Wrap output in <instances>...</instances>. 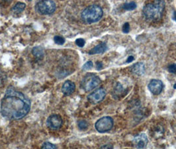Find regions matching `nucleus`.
<instances>
[{
  "mask_svg": "<svg viewBox=\"0 0 176 149\" xmlns=\"http://www.w3.org/2000/svg\"><path fill=\"white\" fill-rule=\"evenodd\" d=\"M168 70L169 72H171V73L176 72V64L169 65L168 66Z\"/></svg>",
  "mask_w": 176,
  "mask_h": 149,
  "instance_id": "nucleus-23",
  "label": "nucleus"
},
{
  "mask_svg": "<svg viewBox=\"0 0 176 149\" xmlns=\"http://www.w3.org/2000/svg\"><path fill=\"white\" fill-rule=\"evenodd\" d=\"M166 3L164 1L158 0L152 3H147L143 8V15L148 21H159L163 15Z\"/></svg>",
  "mask_w": 176,
  "mask_h": 149,
  "instance_id": "nucleus-2",
  "label": "nucleus"
},
{
  "mask_svg": "<svg viewBox=\"0 0 176 149\" xmlns=\"http://www.w3.org/2000/svg\"><path fill=\"white\" fill-rule=\"evenodd\" d=\"M173 19L176 22V12H174V14H173Z\"/></svg>",
  "mask_w": 176,
  "mask_h": 149,
  "instance_id": "nucleus-27",
  "label": "nucleus"
},
{
  "mask_svg": "<svg viewBox=\"0 0 176 149\" xmlns=\"http://www.w3.org/2000/svg\"><path fill=\"white\" fill-rule=\"evenodd\" d=\"M130 31V25L129 23H125L123 26V32L125 33H128Z\"/></svg>",
  "mask_w": 176,
  "mask_h": 149,
  "instance_id": "nucleus-21",
  "label": "nucleus"
},
{
  "mask_svg": "<svg viewBox=\"0 0 176 149\" xmlns=\"http://www.w3.org/2000/svg\"><path fill=\"white\" fill-rule=\"evenodd\" d=\"M85 41L83 38H78L76 41V44L78 45L79 47H83L85 45Z\"/></svg>",
  "mask_w": 176,
  "mask_h": 149,
  "instance_id": "nucleus-20",
  "label": "nucleus"
},
{
  "mask_svg": "<svg viewBox=\"0 0 176 149\" xmlns=\"http://www.w3.org/2000/svg\"><path fill=\"white\" fill-rule=\"evenodd\" d=\"M93 67V62L91 61L87 62L83 66V68L84 70H90Z\"/></svg>",
  "mask_w": 176,
  "mask_h": 149,
  "instance_id": "nucleus-22",
  "label": "nucleus"
},
{
  "mask_svg": "<svg viewBox=\"0 0 176 149\" xmlns=\"http://www.w3.org/2000/svg\"><path fill=\"white\" fill-rule=\"evenodd\" d=\"M32 54L37 58H41L44 56V54H45V51H44V49L41 47H37L33 48L32 51Z\"/></svg>",
  "mask_w": 176,
  "mask_h": 149,
  "instance_id": "nucleus-14",
  "label": "nucleus"
},
{
  "mask_svg": "<svg viewBox=\"0 0 176 149\" xmlns=\"http://www.w3.org/2000/svg\"><path fill=\"white\" fill-rule=\"evenodd\" d=\"M103 15V9L100 6L97 5H91L82 12L81 17L84 23L91 24L100 21Z\"/></svg>",
  "mask_w": 176,
  "mask_h": 149,
  "instance_id": "nucleus-3",
  "label": "nucleus"
},
{
  "mask_svg": "<svg viewBox=\"0 0 176 149\" xmlns=\"http://www.w3.org/2000/svg\"><path fill=\"white\" fill-rule=\"evenodd\" d=\"M148 137L144 133H140L134 137L133 140V145L139 149H142L146 147L148 144Z\"/></svg>",
  "mask_w": 176,
  "mask_h": 149,
  "instance_id": "nucleus-10",
  "label": "nucleus"
},
{
  "mask_svg": "<svg viewBox=\"0 0 176 149\" xmlns=\"http://www.w3.org/2000/svg\"><path fill=\"white\" fill-rule=\"evenodd\" d=\"M107 50V47L105 42L100 43L99 45L93 47L89 51L90 54H103Z\"/></svg>",
  "mask_w": 176,
  "mask_h": 149,
  "instance_id": "nucleus-12",
  "label": "nucleus"
},
{
  "mask_svg": "<svg viewBox=\"0 0 176 149\" xmlns=\"http://www.w3.org/2000/svg\"><path fill=\"white\" fill-rule=\"evenodd\" d=\"M96 64H97V69L98 70H100L102 68V67H103V64H102V62H97Z\"/></svg>",
  "mask_w": 176,
  "mask_h": 149,
  "instance_id": "nucleus-25",
  "label": "nucleus"
},
{
  "mask_svg": "<svg viewBox=\"0 0 176 149\" xmlns=\"http://www.w3.org/2000/svg\"><path fill=\"white\" fill-rule=\"evenodd\" d=\"M76 89V85L73 82L70 80L66 81L62 87V92L65 96L72 94Z\"/></svg>",
  "mask_w": 176,
  "mask_h": 149,
  "instance_id": "nucleus-11",
  "label": "nucleus"
},
{
  "mask_svg": "<svg viewBox=\"0 0 176 149\" xmlns=\"http://www.w3.org/2000/svg\"><path fill=\"white\" fill-rule=\"evenodd\" d=\"M95 127L96 130L101 133L109 131L113 127V120L110 117H103L97 121Z\"/></svg>",
  "mask_w": 176,
  "mask_h": 149,
  "instance_id": "nucleus-6",
  "label": "nucleus"
},
{
  "mask_svg": "<svg viewBox=\"0 0 176 149\" xmlns=\"http://www.w3.org/2000/svg\"><path fill=\"white\" fill-rule=\"evenodd\" d=\"M41 149H57L56 146L51 142H46L42 145Z\"/></svg>",
  "mask_w": 176,
  "mask_h": 149,
  "instance_id": "nucleus-17",
  "label": "nucleus"
},
{
  "mask_svg": "<svg viewBox=\"0 0 176 149\" xmlns=\"http://www.w3.org/2000/svg\"><path fill=\"white\" fill-rule=\"evenodd\" d=\"M134 60V57H133V56H130L129 58H128V59H127V60H126V63H130V62H133Z\"/></svg>",
  "mask_w": 176,
  "mask_h": 149,
  "instance_id": "nucleus-26",
  "label": "nucleus"
},
{
  "mask_svg": "<svg viewBox=\"0 0 176 149\" xmlns=\"http://www.w3.org/2000/svg\"><path fill=\"white\" fill-rule=\"evenodd\" d=\"M105 90H104L103 88L101 87L91 93L90 94L87 96V99L91 103L97 104L102 102L103 99H105Z\"/></svg>",
  "mask_w": 176,
  "mask_h": 149,
  "instance_id": "nucleus-7",
  "label": "nucleus"
},
{
  "mask_svg": "<svg viewBox=\"0 0 176 149\" xmlns=\"http://www.w3.org/2000/svg\"><path fill=\"white\" fill-rule=\"evenodd\" d=\"M36 10L41 15H51L56 9V5L53 1H40L36 4Z\"/></svg>",
  "mask_w": 176,
  "mask_h": 149,
  "instance_id": "nucleus-5",
  "label": "nucleus"
},
{
  "mask_svg": "<svg viewBox=\"0 0 176 149\" xmlns=\"http://www.w3.org/2000/svg\"><path fill=\"white\" fill-rule=\"evenodd\" d=\"M31 102L23 93L9 88L1 103V113L9 119L19 120L23 118L30 111Z\"/></svg>",
  "mask_w": 176,
  "mask_h": 149,
  "instance_id": "nucleus-1",
  "label": "nucleus"
},
{
  "mask_svg": "<svg viewBox=\"0 0 176 149\" xmlns=\"http://www.w3.org/2000/svg\"><path fill=\"white\" fill-rule=\"evenodd\" d=\"M131 71H132V72L136 75L142 76L143 74L144 73V71H145L144 64L142 62L136 63L133 66H132Z\"/></svg>",
  "mask_w": 176,
  "mask_h": 149,
  "instance_id": "nucleus-13",
  "label": "nucleus"
},
{
  "mask_svg": "<svg viewBox=\"0 0 176 149\" xmlns=\"http://www.w3.org/2000/svg\"><path fill=\"white\" fill-rule=\"evenodd\" d=\"M136 3L134 2H127L125 3L123 5V8L126 10V11H132L134 10L136 8Z\"/></svg>",
  "mask_w": 176,
  "mask_h": 149,
  "instance_id": "nucleus-16",
  "label": "nucleus"
},
{
  "mask_svg": "<svg viewBox=\"0 0 176 149\" xmlns=\"http://www.w3.org/2000/svg\"><path fill=\"white\" fill-rule=\"evenodd\" d=\"M100 149H113V146L112 145H104L100 148Z\"/></svg>",
  "mask_w": 176,
  "mask_h": 149,
  "instance_id": "nucleus-24",
  "label": "nucleus"
},
{
  "mask_svg": "<svg viewBox=\"0 0 176 149\" xmlns=\"http://www.w3.org/2000/svg\"><path fill=\"white\" fill-rule=\"evenodd\" d=\"M78 127L80 130H86L88 127V123L85 120H81L78 122Z\"/></svg>",
  "mask_w": 176,
  "mask_h": 149,
  "instance_id": "nucleus-19",
  "label": "nucleus"
},
{
  "mask_svg": "<svg viewBox=\"0 0 176 149\" xmlns=\"http://www.w3.org/2000/svg\"><path fill=\"white\" fill-rule=\"evenodd\" d=\"M63 123V120L61 116L59 115H52L49 116L46 120V125L49 129L52 130H58L61 127Z\"/></svg>",
  "mask_w": 176,
  "mask_h": 149,
  "instance_id": "nucleus-8",
  "label": "nucleus"
},
{
  "mask_svg": "<svg viewBox=\"0 0 176 149\" xmlns=\"http://www.w3.org/2000/svg\"><path fill=\"white\" fill-rule=\"evenodd\" d=\"M54 41L55 43L59 45H62L65 42L64 38H63L62 37H60V36H55L54 38Z\"/></svg>",
  "mask_w": 176,
  "mask_h": 149,
  "instance_id": "nucleus-18",
  "label": "nucleus"
},
{
  "mask_svg": "<svg viewBox=\"0 0 176 149\" xmlns=\"http://www.w3.org/2000/svg\"><path fill=\"white\" fill-rule=\"evenodd\" d=\"M26 5L24 3L18 2L15 5V6L13 7V12L15 13H20L25 9Z\"/></svg>",
  "mask_w": 176,
  "mask_h": 149,
  "instance_id": "nucleus-15",
  "label": "nucleus"
},
{
  "mask_svg": "<svg viewBox=\"0 0 176 149\" xmlns=\"http://www.w3.org/2000/svg\"><path fill=\"white\" fill-rule=\"evenodd\" d=\"M164 88L163 82L157 79L152 80L148 84V89L154 95H158L160 93Z\"/></svg>",
  "mask_w": 176,
  "mask_h": 149,
  "instance_id": "nucleus-9",
  "label": "nucleus"
},
{
  "mask_svg": "<svg viewBox=\"0 0 176 149\" xmlns=\"http://www.w3.org/2000/svg\"><path fill=\"white\" fill-rule=\"evenodd\" d=\"M100 77L94 74H87L81 82V87L86 92H90L101 84Z\"/></svg>",
  "mask_w": 176,
  "mask_h": 149,
  "instance_id": "nucleus-4",
  "label": "nucleus"
},
{
  "mask_svg": "<svg viewBox=\"0 0 176 149\" xmlns=\"http://www.w3.org/2000/svg\"><path fill=\"white\" fill-rule=\"evenodd\" d=\"M174 89H176V84L174 86Z\"/></svg>",
  "mask_w": 176,
  "mask_h": 149,
  "instance_id": "nucleus-28",
  "label": "nucleus"
}]
</instances>
